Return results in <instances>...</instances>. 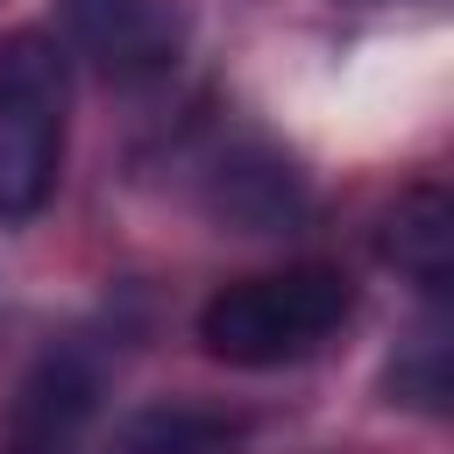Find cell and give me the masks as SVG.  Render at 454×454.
I'll list each match as a JSON object with an SVG mask.
<instances>
[{"instance_id": "4", "label": "cell", "mask_w": 454, "mask_h": 454, "mask_svg": "<svg viewBox=\"0 0 454 454\" xmlns=\"http://www.w3.org/2000/svg\"><path fill=\"white\" fill-rule=\"evenodd\" d=\"M92 419H99V362L85 348H57L21 376L0 454H78Z\"/></svg>"}, {"instance_id": "1", "label": "cell", "mask_w": 454, "mask_h": 454, "mask_svg": "<svg viewBox=\"0 0 454 454\" xmlns=\"http://www.w3.org/2000/svg\"><path fill=\"white\" fill-rule=\"evenodd\" d=\"M348 312H355L348 277L326 270V262H298V270L241 277V284L213 291L206 312H199V340H206V355H220V362L277 369V362L312 355Z\"/></svg>"}, {"instance_id": "3", "label": "cell", "mask_w": 454, "mask_h": 454, "mask_svg": "<svg viewBox=\"0 0 454 454\" xmlns=\"http://www.w3.org/2000/svg\"><path fill=\"white\" fill-rule=\"evenodd\" d=\"M64 28L114 85L163 78L184 43V14L170 0H64Z\"/></svg>"}, {"instance_id": "2", "label": "cell", "mask_w": 454, "mask_h": 454, "mask_svg": "<svg viewBox=\"0 0 454 454\" xmlns=\"http://www.w3.org/2000/svg\"><path fill=\"white\" fill-rule=\"evenodd\" d=\"M64 50L43 28L0 35V227H28L64 170Z\"/></svg>"}, {"instance_id": "6", "label": "cell", "mask_w": 454, "mask_h": 454, "mask_svg": "<svg viewBox=\"0 0 454 454\" xmlns=\"http://www.w3.org/2000/svg\"><path fill=\"white\" fill-rule=\"evenodd\" d=\"M106 454H241V419L206 404H149L114 433Z\"/></svg>"}, {"instance_id": "7", "label": "cell", "mask_w": 454, "mask_h": 454, "mask_svg": "<svg viewBox=\"0 0 454 454\" xmlns=\"http://www.w3.org/2000/svg\"><path fill=\"white\" fill-rule=\"evenodd\" d=\"M390 390L419 411H447V326L440 319H426L411 333V348L390 362Z\"/></svg>"}, {"instance_id": "5", "label": "cell", "mask_w": 454, "mask_h": 454, "mask_svg": "<svg viewBox=\"0 0 454 454\" xmlns=\"http://www.w3.org/2000/svg\"><path fill=\"white\" fill-rule=\"evenodd\" d=\"M383 262H397L433 298L447 291V277H454V206H447V192L419 184V192L397 199V213L383 220Z\"/></svg>"}]
</instances>
